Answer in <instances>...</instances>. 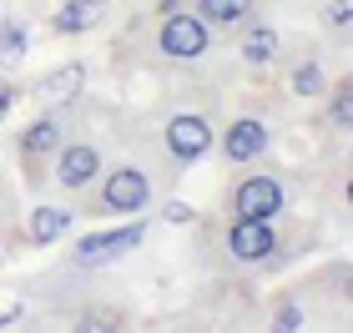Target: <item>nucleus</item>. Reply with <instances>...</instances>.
<instances>
[{"label":"nucleus","mask_w":353,"mask_h":333,"mask_svg":"<svg viewBox=\"0 0 353 333\" xmlns=\"http://www.w3.org/2000/svg\"><path fill=\"white\" fill-rule=\"evenodd\" d=\"M152 208V177L132 162L111 167L106 177H96V197H91V212L101 217H141Z\"/></svg>","instance_id":"f257e3e1"},{"label":"nucleus","mask_w":353,"mask_h":333,"mask_svg":"<svg viewBox=\"0 0 353 333\" xmlns=\"http://www.w3.org/2000/svg\"><path fill=\"white\" fill-rule=\"evenodd\" d=\"M157 51L167 61H197L212 51V26L197 10H167L157 21Z\"/></svg>","instance_id":"f03ea898"},{"label":"nucleus","mask_w":353,"mask_h":333,"mask_svg":"<svg viewBox=\"0 0 353 333\" xmlns=\"http://www.w3.org/2000/svg\"><path fill=\"white\" fill-rule=\"evenodd\" d=\"M162 141H167V152H172L176 167L202 162V157H212V147H217L212 117H207V111H172L167 126H162Z\"/></svg>","instance_id":"7ed1b4c3"},{"label":"nucleus","mask_w":353,"mask_h":333,"mask_svg":"<svg viewBox=\"0 0 353 333\" xmlns=\"http://www.w3.org/2000/svg\"><path fill=\"white\" fill-rule=\"evenodd\" d=\"M141 237H147V222H141V217L121 222V228H101L91 237H76V263H81V268H111L117 258H126Z\"/></svg>","instance_id":"20e7f679"},{"label":"nucleus","mask_w":353,"mask_h":333,"mask_svg":"<svg viewBox=\"0 0 353 333\" xmlns=\"http://www.w3.org/2000/svg\"><path fill=\"white\" fill-rule=\"evenodd\" d=\"M283 208H288V187L278 182V177H243L228 192V217H263V222H272V217H283Z\"/></svg>","instance_id":"39448f33"},{"label":"nucleus","mask_w":353,"mask_h":333,"mask_svg":"<svg viewBox=\"0 0 353 333\" xmlns=\"http://www.w3.org/2000/svg\"><path fill=\"white\" fill-rule=\"evenodd\" d=\"M222 248H228L232 263H268L278 252V228L263 222V217H228Z\"/></svg>","instance_id":"423d86ee"},{"label":"nucleus","mask_w":353,"mask_h":333,"mask_svg":"<svg viewBox=\"0 0 353 333\" xmlns=\"http://www.w3.org/2000/svg\"><path fill=\"white\" fill-rule=\"evenodd\" d=\"M106 157L96 141H61L56 147V187L61 192H81V187H91L96 177H101Z\"/></svg>","instance_id":"0eeeda50"},{"label":"nucleus","mask_w":353,"mask_h":333,"mask_svg":"<svg viewBox=\"0 0 353 333\" xmlns=\"http://www.w3.org/2000/svg\"><path fill=\"white\" fill-rule=\"evenodd\" d=\"M61 141H66V117H61V111H41V117L26 121V132L15 137V152H21L26 167H36L41 157H56Z\"/></svg>","instance_id":"6e6552de"},{"label":"nucleus","mask_w":353,"mask_h":333,"mask_svg":"<svg viewBox=\"0 0 353 333\" xmlns=\"http://www.w3.org/2000/svg\"><path fill=\"white\" fill-rule=\"evenodd\" d=\"M268 141H272V132L263 117H232L228 132H222V157L228 162H258L268 152Z\"/></svg>","instance_id":"1a4fd4ad"},{"label":"nucleus","mask_w":353,"mask_h":333,"mask_svg":"<svg viewBox=\"0 0 353 333\" xmlns=\"http://www.w3.org/2000/svg\"><path fill=\"white\" fill-rule=\"evenodd\" d=\"M66 232H71V208H51V202L30 208V217H26V243L30 248H51Z\"/></svg>","instance_id":"9d476101"},{"label":"nucleus","mask_w":353,"mask_h":333,"mask_svg":"<svg viewBox=\"0 0 353 333\" xmlns=\"http://www.w3.org/2000/svg\"><path fill=\"white\" fill-rule=\"evenodd\" d=\"M101 15H106V0H66L51 15V30L56 36H86V30H96Z\"/></svg>","instance_id":"9b49d317"},{"label":"nucleus","mask_w":353,"mask_h":333,"mask_svg":"<svg viewBox=\"0 0 353 333\" xmlns=\"http://www.w3.org/2000/svg\"><path fill=\"white\" fill-rule=\"evenodd\" d=\"M278 51H283V41H278V30L272 26H248L243 30V41H237V56H243V66H272L278 61Z\"/></svg>","instance_id":"f8f14e48"},{"label":"nucleus","mask_w":353,"mask_h":333,"mask_svg":"<svg viewBox=\"0 0 353 333\" xmlns=\"http://www.w3.org/2000/svg\"><path fill=\"white\" fill-rule=\"evenodd\" d=\"M81 86H86V66L81 61H71V66H56L46 81L36 86V97L41 101H76L81 97Z\"/></svg>","instance_id":"ddd939ff"},{"label":"nucleus","mask_w":353,"mask_h":333,"mask_svg":"<svg viewBox=\"0 0 353 333\" xmlns=\"http://www.w3.org/2000/svg\"><path fill=\"white\" fill-rule=\"evenodd\" d=\"M252 6H258V0H197V15L207 26H248Z\"/></svg>","instance_id":"4468645a"},{"label":"nucleus","mask_w":353,"mask_h":333,"mask_svg":"<svg viewBox=\"0 0 353 333\" xmlns=\"http://www.w3.org/2000/svg\"><path fill=\"white\" fill-rule=\"evenodd\" d=\"M288 91H293V97H303V101H318V97L328 91V71H323V61H298L293 76H288Z\"/></svg>","instance_id":"2eb2a0df"},{"label":"nucleus","mask_w":353,"mask_h":333,"mask_svg":"<svg viewBox=\"0 0 353 333\" xmlns=\"http://www.w3.org/2000/svg\"><path fill=\"white\" fill-rule=\"evenodd\" d=\"M30 51V30H26V21H0V66H15Z\"/></svg>","instance_id":"dca6fc26"},{"label":"nucleus","mask_w":353,"mask_h":333,"mask_svg":"<svg viewBox=\"0 0 353 333\" xmlns=\"http://www.w3.org/2000/svg\"><path fill=\"white\" fill-rule=\"evenodd\" d=\"M328 121L339 126V132H343V126L353 121V106H348V81H339V86H333V106H328Z\"/></svg>","instance_id":"f3484780"},{"label":"nucleus","mask_w":353,"mask_h":333,"mask_svg":"<svg viewBox=\"0 0 353 333\" xmlns=\"http://www.w3.org/2000/svg\"><path fill=\"white\" fill-rule=\"evenodd\" d=\"M303 323H308V319H303V308H298V303H278V308H272V328H283V333H298Z\"/></svg>","instance_id":"a211bd4d"},{"label":"nucleus","mask_w":353,"mask_h":333,"mask_svg":"<svg viewBox=\"0 0 353 333\" xmlns=\"http://www.w3.org/2000/svg\"><path fill=\"white\" fill-rule=\"evenodd\" d=\"M162 217L172 222V228H187V222H192V217H197V212H192V208H187V202H167V208H162Z\"/></svg>","instance_id":"6ab92c4d"},{"label":"nucleus","mask_w":353,"mask_h":333,"mask_svg":"<svg viewBox=\"0 0 353 333\" xmlns=\"http://www.w3.org/2000/svg\"><path fill=\"white\" fill-rule=\"evenodd\" d=\"M15 101H21V86H15V81H6V76H0V121L10 117V106H15Z\"/></svg>","instance_id":"aec40b11"},{"label":"nucleus","mask_w":353,"mask_h":333,"mask_svg":"<svg viewBox=\"0 0 353 333\" xmlns=\"http://www.w3.org/2000/svg\"><path fill=\"white\" fill-rule=\"evenodd\" d=\"M76 328H121V319H111V313H86V319H76Z\"/></svg>","instance_id":"412c9836"},{"label":"nucleus","mask_w":353,"mask_h":333,"mask_svg":"<svg viewBox=\"0 0 353 333\" xmlns=\"http://www.w3.org/2000/svg\"><path fill=\"white\" fill-rule=\"evenodd\" d=\"M328 21L339 26V30H348V0H333V6H328Z\"/></svg>","instance_id":"4be33fe9"},{"label":"nucleus","mask_w":353,"mask_h":333,"mask_svg":"<svg viewBox=\"0 0 353 333\" xmlns=\"http://www.w3.org/2000/svg\"><path fill=\"white\" fill-rule=\"evenodd\" d=\"M157 10H162V15L167 10H182V0H157Z\"/></svg>","instance_id":"5701e85b"}]
</instances>
